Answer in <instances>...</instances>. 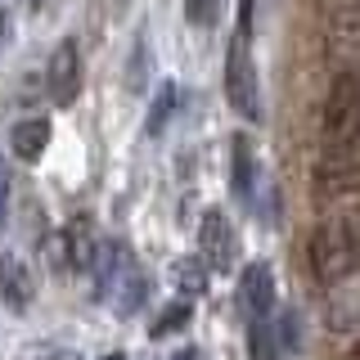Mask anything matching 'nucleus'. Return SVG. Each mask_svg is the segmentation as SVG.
Wrapping results in <instances>:
<instances>
[{"label":"nucleus","mask_w":360,"mask_h":360,"mask_svg":"<svg viewBox=\"0 0 360 360\" xmlns=\"http://www.w3.org/2000/svg\"><path fill=\"white\" fill-rule=\"evenodd\" d=\"M225 99L239 117H262V82L252 63V0H239V22L230 37V54H225Z\"/></svg>","instance_id":"f257e3e1"},{"label":"nucleus","mask_w":360,"mask_h":360,"mask_svg":"<svg viewBox=\"0 0 360 360\" xmlns=\"http://www.w3.org/2000/svg\"><path fill=\"white\" fill-rule=\"evenodd\" d=\"M307 262L320 284H342L356 275V225L352 221H320L307 239Z\"/></svg>","instance_id":"f03ea898"},{"label":"nucleus","mask_w":360,"mask_h":360,"mask_svg":"<svg viewBox=\"0 0 360 360\" xmlns=\"http://www.w3.org/2000/svg\"><path fill=\"white\" fill-rule=\"evenodd\" d=\"M360 127V77L352 68L333 77L329 99H324V144H356Z\"/></svg>","instance_id":"7ed1b4c3"},{"label":"nucleus","mask_w":360,"mask_h":360,"mask_svg":"<svg viewBox=\"0 0 360 360\" xmlns=\"http://www.w3.org/2000/svg\"><path fill=\"white\" fill-rule=\"evenodd\" d=\"M360 140L356 144H324L315 158V194L320 198H352L360 185Z\"/></svg>","instance_id":"20e7f679"},{"label":"nucleus","mask_w":360,"mask_h":360,"mask_svg":"<svg viewBox=\"0 0 360 360\" xmlns=\"http://www.w3.org/2000/svg\"><path fill=\"white\" fill-rule=\"evenodd\" d=\"M234 257H239V234H234L230 217L221 207H207L198 225V262L207 270H230Z\"/></svg>","instance_id":"39448f33"},{"label":"nucleus","mask_w":360,"mask_h":360,"mask_svg":"<svg viewBox=\"0 0 360 360\" xmlns=\"http://www.w3.org/2000/svg\"><path fill=\"white\" fill-rule=\"evenodd\" d=\"M45 90L59 108H68L77 95H82V54H77V41L68 37L54 45L50 54V68H45Z\"/></svg>","instance_id":"423d86ee"},{"label":"nucleus","mask_w":360,"mask_h":360,"mask_svg":"<svg viewBox=\"0 0 360 360\" xmlns=\"http://www.w3.org/2000/svg\"><path fill=\"white\" fill-rule=\"evenodd\" d=\"M239 307L248 320H266L275 311V275H270L266 262H252L239 275Z\"/></svg>","instance_id":"0eeeda50"},{"label":"nucleus","mask_w":360,"mask_h":360,"mask_svg":"<svg viewBox=\"0 0 360 360\" xmlns=\"http://www.w3.org/2000/svg\"><path fill=\"white\" fill-rule=\"evenodd\" d=\"M0 297H5V307L18 311V315L32 307V297H37V279H32L27 262H22V257H14V252L0 262Z\"/></svg>","instance_id":"6e6552de"},{"label":"nucleus","mask_w":360,"mask_h":360,"mask_svg":"<svg viewBox=\"0 0 360 360\" xmlns=\"http://www.w3.org/2000/svg\"><path fill=\"white\" fill-rule=\"evenodd\" d=\"M95 252H99V239H95V230H90V221L86 217L68 221V230H63V262L72 270H90L95 266Z\"/></svg>","instance_id":"1a4fd4ad"},{"label":"nucleus","mask_w":360,"mask_h":360,"mask_svg":"<svg viewBox=\"0 0 360 360\" xmlns=\"http://www.w3.org/2000/svg\"><path fill=\"white\" fill-rule=\"evenodd\" d=\"M9 149H14L22 162H37V158L50 149V122L45 117H22L9 131Z\"/></svg>","instance_id":"9d476101"},{"label":"nucleus","mask_w":360,"mask_h":360,"mask_svg":"<svg viewBox=\"0 0 360 360\" xmlns=\"http://www.w3.org/2000/svg\"><path fill=\"white\" fill-rule=\"evenodd\" d=\"M172 279H176V288H180V297H202L207 292V266L198 262V257H180V262L172 266Z\"/></svg>","instance_id":"9b49d317"},{"label":"nucleus","mask_w":360,"mask_h":360,"mask_svg":"<svg viewBox=\"0 0 360 360\" xmlns=\"http://www.w3.org/2000/svg\"><path fill=\"white\" fill-rule=\"evenodd\" d=\"M234 198H252V144H248V135H234Z\"/></svg>","instance_id":"f8f14e48"},{"label":"nucleus","mask_w":360,"mask_h":360,"mask_svg":"<svg viewBox=\"0 0 360 360\" xmlns=\"http://www.w3.org/2000/svg\"><path fill=\"white\" fill-rule=\"evenodd\" d=\"M248 356L252 360H284V347H279V338L266 320H252V329H248Z\"/></svg>","instance_id":"ddd939ff"},{"label":"nucleus","mask_w":360,"mask_h":360,"mask_svg":"<svg viewBox=\"0 0 360 360\" xmlns=\"http://www.w3.org/2000/svg\"><path fill=\"white\" fill-rule=\"evenodd\" d=\"M176 82H162L158 86V95H153V104H149V135L158 131H167V122H172V112H176Z\"/></svg>","instance_id":"4468645a"},{"label":"nucleus","mask_w":360,"mask_h":360,"mask_svg":"<svg viewBox=\"0 0 360 360\" xmlns=\"http://www.w3.org/2000/svg\"><path fill=\"white\" fill-rule=\"evenodd\" d=\"M194 320V311H189V302H172L162 315L153 320V329H149V338H172V333H180L185 324Z\"/></svg>","instance_id":"2eb2a0df"},{"label":"nucleus","mask_w":360,"mask_h":360,"mask_svg":"<svg viewBox=\"0 0 360 360\" xmlns=\"http://www.w3.org/2000/svg\"><path fill=\"white\" fill-rule=\"evenodd\" d=\"M221 5L225 0H185V18L194 27H212V22H221Z\"/></svg>","instance_id":"dca6fc26"},{"label":"nucleus","mask_w":360,"mask_h":360,"mask_svg":"<svg viewBox=\"0 0 360 360\" xmlns=\"http://www.w3.org/2000/svg\"><path fill=\"white\" fill-rule=\"evenodd\" d=\"M172 360H207V356H202V352H198V347H180V352H176Z\"/></svg>","instance_id":"f3484780"},{"label":"nucleus","mask_w":360,"mask_h":360,"mask_svg":"<svg viewBox=\"0 0 360 360\" xmlns=\"http://www.w3.org/2000/svg\"><path fill=\"white\" fill-rule=\"evenodd\" d=\"M45 360H82L77 352H54V356H45Z\"/></svg>","instance_id":"a211bd4d"},{"label":"nucleus","mask_w":360,"mask_h":360,"mask_svg":"<svg viewBox=\"0 0 360 360\" xmlns=\"http://www.w3.org/2000/svg\"><path fill=\"white\" fill-rule=\"evenodd\" d=\"M104 360H127V356H122V352H108V356H104Z\"/></svg>","instance_id":"6ab92c4d"},{"label":"nucleus","mask_w":360,"mask_h":360,"mask_svg":"<svg viewBox=\"0 0 360 360\" xmlns=\"http://www.w3.org/2000/svg\"><path fill=\"white\" fill-rule=\"evenodd\" d=\"M347 360H360V356H356V352H347Z\"/></svg>","instance_id":"aec40b11"},{"label":"nucleus","mask_w":360,"mask_h":360,"mask_svg":"<svg viewBox=\"0 0 360 360\" xmlns=\"http://www.w3.org/2000/svg\"><path fill=\"white\" fill-rule=\"evenodd\" d=\"M37 5H41V0H37Z\"/></svg>","instance_id":"412c9836"}]
</instances>
